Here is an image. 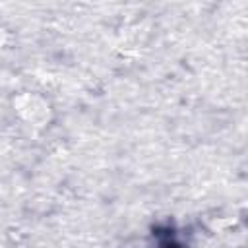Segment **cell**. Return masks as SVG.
I'll return each instance as SVG.
<instances>
[{
	"label": "cell",
	"mask_w": 248,
	"mask_h": 248,
	"mask_svg": "<svg viewBox=\"0 0 248 248\" xmlns=\"http://www.w3.org/2000/svg\"><path fill=\"white\" fill-rule=\"evenodd\" d=\"M155 236L159 238L157 248H182V244L176 240L172 229H157L155 231Z\"/></svg>",
	"instance_id": "1"
}]
</instances>
